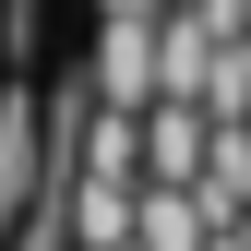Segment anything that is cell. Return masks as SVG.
I'll return each mask as SVG.
<instances>
[{"mask_svg": "<svg viewBox=\"0 0 251 251\" xmlns=\"http://www.w3.org/2000/svg\"><path fill=\"white\" fill-rule=\"evenodd\" d=\"M215 168V120L203 108H155L144 120V192H203Z\"/></svg>", "mask_w": 251, "mask_h": 251, "instance_id": "7a4b0ae2", "label": "cell"}, {"mask_svg": "<svg viewBox=\"0 0 251 251\" xmlns=\"http://www.w3.org/2000/svg\"><path fill=\"white\" fill-rule=\"evenodd\" d=\"M132 227H144V179L60 168V239H72V251H132Z\"/></svg>", "mask_w": 251, "mask_h": 251, "instance_id": "6da1fadb", "label": "cell"}, {"mask_svg": "<svg viewBox=\"0 0 251 251\" xmlns=\"http://www.w3.org/2000/svg\"><path fill=\"white\" fill-rule=\"evenodd\" d=\"M96 24H168V0H96Z\"/></svg>", "mask_w": 251, "mask_h": 251, "instance_id": "5b68a950", "label": "cell"}, {"mask_svg": "<svg viewBox=\"0 0 251 251\" xmlns=\"http://www.w3.org/2000/svg\"><path fill=\"white\" fill-rule=\"evenodd\" d=\"M132 251H203V192H144Z\"/></svg>", "mask_w": 251, "mask_h": 251, "instance_id": "277c9868", "label": "cell"}, {"mask_svg": "<svg viewBox=\"0 0 251 251\" xmlns=\"http://www.w3.org/2000/svg\"><path fill=\"white\" fill-rule=\"evenodd\" d=\"M179 12H203V0H179Z\"/></svg>", "mask_w": 251, "mask_h": 251, "instance_id": "8992f818", "label": "cell"}, {"mask_svg": "<svg viewBox=\"0 0 251 251\" xmlns=\"http://www.w3.org/2000/svg\"><path fill=\"white\" fill-rule=\"evenodd\" d=\"M36 144H48V120H36V84H0V227H12V215L48 192Z\"/></svg>", "mask_w": 251, "mask_h": 251, "instance_id": "3957f363", "label": "cell"}]
</instances>
